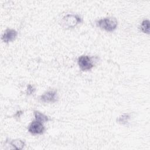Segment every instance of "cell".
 Wrapping results in <instances>:
<instances>
[{
    "label": "cell",
    "instance_id": "obj_1",
    "mask_svg": "<svg viewBox=\"0 0 150 150\" xmlns=\"http://www.w3.org/2000/svg\"><path fill=\"white\" fill-rule=\"evenodd\" d=\"M97 26L107 32H112L117 27L118 22L112 17H105L96 21Z\"/></svg>",
    "mask_w": 150,
    "mask_h": 150
},
{
    "label": "cell",
    "instance_id": "obj_2",
    "mask_svg": "<svg viewBox=\"0 0 150 150\" xmlns=\"http://www.w3.org/2000/svg\"><path fill=\"white\" fill-rule=\"evenodd\" d=\"M81 22L82 19L79 15L67 14L65 15L61 20V25L64 28L69 29L75 27Z\"/></svg>",
    "mask_w": 150,
    "mask_h": 150
},
{
    "label": "cell",
    "instance_id": "obj_3",
    "mask_svg": "<svg viewBox=\"0 0 150 150\" xmlns=\"http://www.w3.org/2000/svg\"><path fill=\"white\" fill-rule=\"evenodd\" d=\"M77 63L79 67L83 71L90 70L94 67L92 58L87 55H82L79 57Z\"/></svg>",
    "mask_w": 150,
    "mask_h": 150
},
{
    "label": "cell",
    "instance_id": "obj_4",
    "mask_svg": "<svg viewBox=\"0 0 150 150\" xmlns=\"http://www.w3.org/2000/svg\"><path fill=\"white\" fill-rule=\"evenodd\" d=\"M45 128L42 122L36 120L33 121L28 127V131L33 134H42L45 131Z\"/></svg>",
    "mask_w": 150,
    "mask_h": 150
},
{
    "label": "cell",
    "instance_id": "obj_5",
    "mask_svg": "<svg viewBox=\"0 0 150 150\" xmlns=\"http://www.w3.org/2000/svg\"><path fill=\"white\" fill-rule=\"evenodd\" d=\"M18 36V32L13 29H6L2 35L1 39L5 43L13 41Z\"/></svg>",
    "mask_w": 150,
    "mask_h": 150
},
{
    "label": "cell",
    "instance_id": "obj_6",
    "mask_svg": "<svg viewBox=\"0 0 150 150\" xmlns=\"http://www.w3.org/2000/svg\"><path fill=\"white\" fill-rule=\"evenodd\" d=\"M57 98V92L54 90H49L40 96V100L44 103H54Z\"/></svg>",
    "mask_w": 150,
    "mask_h": 150
},
{
    "label": "cell",
    "instance_id": "obj_7",
    "mask_svg": "<svg viewBox=\"0 0 150 150\" xmlns=\"http://www.w3.org/2000/svg\"><path fill=\"white\" fill-rule=\"evenodd\" d=\"M34 116H35V120L41 122L42 123L47 122L49 120V118L47 115H45L44 114H43L38 111H34Z\"/></svg>",
    "mask_w": 150,
    "mask_h": 150
},
{
    "label": "cell",
    "instance_id": "obj_8",
    "mask_svg": "<svg viewBox=\"0 0 150 150\" xmlns=\"http://www.w3.org/2000/svg\"><path fill=\"white\" fill-rule=\"evenodd\" d=\"M10 145L12 146L15 149H18V150L22 149L25 145V142L22 140L19 139L12 140V141H11Z\"/></svg>",
    "mask_w": 150,
    "mask_h": 150
},
{
    "label": "cell",
    "instance_id": "obj_9",
    "mask_svg": "<svg viewBox=\"0 0 150 150\" xmlns=\"http://www.w3.org/2000/svg\"><path fill=\"white\" fill-rule=\"evenodd\" d=\"M139 29L145 33H149V21L148 19H144L141 22Z\"/></svg>",
    "mask_w": 150,
    "mask_h": 150
},
{
    "label": "cell",
    "instance_id": "obj_10",
    "mask_svg": "<svg viewBox=\"0 0 150 150\" xmlns=\"http://www.w3.org/2000/svg\"><path fill=\"white\" fill-rule=\"evenodd\" d=\"M129 119H130L129 114L125 113L122 114L118 118L117 122L121 124H126L128 122Z\"/></svg>",
    "mask_w": 150,
    "mask_h": 150
},
{
    "label": "cell",
    "instance_id": "obj_11",
    "mask_svg": "<svg viewBox=\"0 0 150 150\" xmlns=\"http://www.w3.org/2000/svg\"><path fill=\"white\" fill-rule=\"evenodd\" d=\"M35 91V88L31 84H28L27 86V89H26V93L28 95H30Z\"/></svg>",
    "mask_w": 150,
    "mask_h": 150
},
{
    "label": "cell",
    "instance_id": "obj_12",
    "mask_svg": "<svg viewBox=\"0 0 150 150\" xmlns=\"http://www.w3.org/2000/svg\"><path fill=\"white\" fill-rule=\"evenodd\" d=\"M22 114V111H18L15 115L17 116V117H20V114Z\"/></svg>",
    "mask_w": 150,
    "mask_h": 150
}]
</instances>
